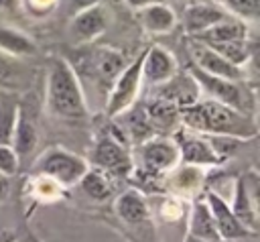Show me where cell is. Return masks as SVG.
I'll use <instances>...</instances> for the list:
<instances>
[{"label":"cell","instance_id":"6da1fadb","mask_svg":"<svg viewBox=\"0 0 260 242\" xmlns=\"http://www.w3.org/2000/svg\"><path fill=\"white\" fill-rule=\"evenodd\" d=\"M181 126L197 134L232 136L244 142L258 136L254 114L230 108L215 100H199L181 108Z\"/></svg>","mask_w":260,"mask_h":242},{"label":"cell","instance_id":"7a4b0ae2","mask_svg":"<svg viewBox=\"0 0 260 242\" xmlns=\"http://www.w3.org/2000/svg\"><path fill=\"white\" fill-rule=\"evenodd\" d=\"M47 106L61 120H81L87 116V102L81 79L65 57H51L47 71Z\"/></svg>","mask_w":260,"mask_h":242},{"label":"cell","instance_id":"3957f363","mask_svg":"<svg viewBox=\"0 0 260 242\" xmlns=\"http://www.w3.org/2000/svg\"><path fill=\"white\" fill-rule=\"evenodd\" d=\"M89 167L100 169L108 177H118V179L132 175L134 163L128 150V136L120 126L110 124L108 128H104V132L100 134V138L91 148Z\"/></svg>","mask_w":260,"mask_h":242},{"label":"cell","instance_id":"277c9868","mask_svg":"<svg viewBox=\"0 0 260 242\" xmlns=\"http://www.w3.org/2000/svg\"><path fill=\"white\" fill-rule=\"evenodd\" d=\"M87 169H89V163L83 157H79L67 148H61V146H51V148L43 150L37 157L35 165L30 167L32 175L49 177L61 189L77 185Z\"/></svg>","mask_w":260,"mask_h":242},{"label":"cell","instance_id":"5b68a950","mask_svg":"<svg viewBox=\"0 0 260 242\" xmlns=\"http://www.w3.org/2000/svg\"><path fill=\"white\" fill-rule=\"evenodd\" d=\"M181 163L179 146L173 136H150L148 140L140 142V165L132 169L134 177L156 181L169 171H173Z\"/></svg>","mask_w":260,"mask_h":242},{"label":"cell","instance_id":"8992f818","mask_svg":"<svg viewBox=\"0 0 260 242\" xmlns=\"http://www.w3.org/2000/svg\"><path fill=\"white\" fill-rule=\"evenodd\" d=\"M187 71L199 83L201 92H205L209 96V100H215V102H221L230 108L254 114V96L248 92L244 81H234V79H223V77H217V75H209V73L197 69L195 65H189Z\"/></svg>","mask_w":260,"mask_h":242},{"label":"cell","instance_id":"52a82bcc","mask_svg":"<svg viewBox=\"0 0 260 242\" xmlns=\"http://www.w3.org/2000/svg\"><path fill=\"white\" fill-rule=\"evenodd\" d=\"M142 57H144V51L138 53V57L130 65L126 63V67L118 73V77L110 85L108 98H106V114L110 118H118L120 114H124L128 108L136 104V98L142 85V77H140Z\"/></svg>","mask_w":260,"mask_h":242},{"label":"cell","instance_id":"ba28073f","mask_svg":"<svg viewBox=\"0 0 260 242\" xmlns=\"http://www.w3.org/2000/svg\"><path fill=\"white\" fill-rule=\"evenodd\" d=\"M106 28H108V12L102 4H95L89 8L77 10L69 20L67 33L77 47H83L93 43L98 37H102Z\"/></svg>","mask_w":260,"mask_h":242},{"label":"cell","instance_id":"9c48e42d","mask_svg":"<svg viewBox=\"0 0 260 242\" xmlns=\"http://www.w3.org/2000/svg\"><path fill=\"white\" fill-rule=\"evenodd\" d=\"M175 142L179 146V159L181 163L187 165H195V167H215L221 163V159L215 155V150L211 148L209 140L203 134L191 132L183 126H179L175 130Z\"/></svg>","mask_w":260,"mask_h":242},{"label":"cell","instance_id":"30bf717a","mask_svg":"<svg viewBox=\"0 0 260 242\" xmlns=\"http://www.w3.org/2000/svg\"><path fill=\"white\" fill-rule=\"evenodd\" d=\"M205 201L209 205V211L213 216V224H215V230H217V236L219 240H238V238H252V236H258V232H252L248 230L232 211L230 203L215 191H207L205 193Z\"/></svg>","mask_w":260,"mask_h":242},{"label":"cell","instance_id":"8fae6325","mask_svg":"<svg viewBox=\"0 0 260 242\" xmlns=\"http://www.w3.org/2000/svg\"><path fill=\"white\" fill-rule=\"evenodd\" d=\"M177 71H179L177 59L169 49H165L160 45H152L150 49H144V57H142V65H140L142 83L156 87V85L169 81Z\"/></svg>","mask_w":260,"mask_h":242},{"label":"cell","instance_id":"7c38bea8","mask_svg":"<svg viewBox=\"0 0 260 242\" xmlns=\"http://www.w3.org/2000/svg\"><path fill=\"white\" fill-rule=\"evenodd\" d=\"M191 55H193V65L209 75H217L223 79H234V81H244L246 73L244 67H238L230 63L225 57H221L215 49H211L205 43L193 41L191 43Z\"/></svg>","mask_w":260,"mask_h":242},{"label":"cell","instance_id":"4fadbf2b","mask_svg":"<svg viewBox=\"0 0 260 242\" xmlns=\"http://www.w3.org/2000/svg\"><path fill=\"white\" fill-rule=\"evenodd\" d=\"M256 175L252 173L250 177H238L234 185V197H232V211L234 216L252 232H258V211H256Z\"/></svg>","mask_w":260,"mask_h":242},{"label":"cell","instance_id":"5bb4252c","mask_svg":"<svg viewBox=\"0 0 260 242\" xmlns=\"http://www.w3.org/2000/svg\"><path fill=\"white\" fill-rule=\"evenodd\" d=\"M201 94L203 92H201L199 83L193 79V75L189 71H177L169 81L156 85V92H154L156 98H162L179 108H187V106L199 102Z\"/></svg>","mask_w":260,"mask_h":242},{"label":"cell","instance_id":"9a60e30c","mask_svg":"<svg viewBox=\"0 0 260 242\" xmlns=\"http://www.w3.org/2000/svg\"><path fill=\"white\" fill-rule=\"evenodd\" d=\"M228 18V12L217 6V4H209V2H191L185 12H183V28L187 35L197 37L199 33L207 31L209 26L217 24L219 20Z\"/></svg>","mask_w":260,"mask_h":242},{"label":"cell","instance_id":"2e32d148","mask_svg":"<svg viewBox=\"0 0 260 242\" xmlns=\"http://www.w3.org/2000/svg\"><path fill=\"white\" fill-rule=\"evenodd\" d=\"M136 20L150 35H167L177 26L175 10L169 4H165L162 0L138 8L136 10Z\"/></svg>","mask_w":260,"mask_h":242},{"label":"cell","instance_id":"e0dca14e","mask_svg":"<svg viewBox=\"0 0 260 242\" xmlns=\"http://www.w3.org/2000/svg\"><path fill=\"white\" fill-rule=\"evenodd\" d=\"M146 118L154 130V134L169 136V132H175L181 126V108L162 100V98H152L144 104Z\"/></svg>","mask_w":260,"mask_h":242},{"label":"cell","instance_id":"ac0fdd59","mask_svg":"<svg viewBox=\"0 0 260 242\" xmlns=\"http://www.w3.org/2000/svg\"><path fill=\"white\" fill-rule=\"evenodd\" d=\"M118 218L128 226H140L150 220V205L140 189H126L114 201Z\"/></svg>","mask_w":260,"mask_h":242},{"label":"cell","instance_id":"d6986e66","mask_svg":"<svg viewBox=\"0 0 260 242\" xmlns=\"http://www.w3.org/2000/svg\"><path fill=\"white\" fill-rule=\"evenodd\" d=\"M187 234L193 238H201V240H211V242H221L213 224V216L209 211V205L203 197L193 199L191 209H189V222H187Z\"/></svg>","mask_w":260,"mask_h":242},{"label":"cell","instance_id":"ffe728a7","mask_svg":"<svg viewBox=\"0 0 260 242\" xmlns=\"http://www.w3.org/2000/svg\"><path fill=\"white\" fill-rule=\"evenodd\" d=\"M39 144V126L35 122V118L28 116L26 108L20 106L18 110V120L14 126V134H12V148L18 155V159L28 157Z\"/></svg>","mask_w":260,"mask_h":242},{"label":"cell","instance_id":"44dd1931","mask_svg":"<svg viewBox=\"0 0 260 242\" xmlns=\"http://www.w3.org/2000/svg\"><path fill=\"white\" fill-rule=\"evenodd\" d=\"M169 175V187L175 191V195H199V189L205 179L203 167L179 163Z\"/></svg>","mask_w":260,"mask_h":242},{"label":"cell","instance_id":"7402d4cb","mask_svg":"<svg viewBox=\"0 0 260 242\" xmlns=\"http://www.w3.org/2000/svg\"><path fill=\"white\" fill-rule=\"evenodd\" d=\"M238 39H248V26L244 20L238 18H223L217 24L209 26L207 31L199 33L197 37H193V41L205 43V45H221L228 41H238Z\"/></svg>","mask_w":260,"mask_h":242},{"label":"cell","instance_id":"603a6c76","mask_svg":"<svg viewBox=\"0 0 260 242\" xmlns=\"http://www.w3.org/2000/svg\"><path fill=\"white\" fill-rule=\"evenodd\" d=\"M0 51L10 57H30L37 53L35 41L18 28L0 24Z\"/></svg>","mask_w":260,"mask_h":242},{"label":"cell","instance_id":"cb8c5ba5","mask_svg":"<svg viewBox=\"0 0 260 242\" xmlns=\"http://www.w3.org/2000/svg\"><path fill=\"white\" fill-rule=\"evenodd\" d=\"M79 185H81L83 193H85L89 199H93V201H106V199H110L112 193H114L112 177H108L104 171L93 169V167H89V169L83 173V177L79 179Z\"/></svg>","mask_w":260,"mask_h":242},{"label":"cell","instance_id":"d4e9b609","mask_svg":"<svg viewBox=\"0 0 260 242\" xmlns=\"http://www.w3.org/2000/svg\"><path fill=\"white\" fill-rule=\"evenodd\" d=\"M18 110L20 104L12 96H2L0 98V144H12V134L14 126L18 120Z\"/></svg>","mask_w":260,"mask_h":242},{"label":"cell","instance_id":"484cf974","mask_svg":"<svg viewBox=\"0 0 260 242\" xmlns=\"http://www.w3.org/2000/svg\"><path fill=\"white\" fill-rule=\"evenodd\" d=\"M16 59L0 51V89L14 92L24 83V67Z\"/></svg>","mask_w":260,"mask_h":242},{"label":"cell","instance_id":"4316f807","mask_svg":"<svg viewBox=\"0 0 260 242\" xmlns=\"http://www.w3.org/2000/svg\"><path fill=\"white\" fill-rule=\"evenodd\" d=\"M128 112V118H126V136L128 138H132V140H136V142H144V140H148L150 136H156L154 134V130H152V126H150V122H148V118H146V112H144V106H138V108H128L126 110ZM124 112V114H126Z\"/></svg>","mask_w":260,"mask_h":242},{"label":"cell","instance_id":"83f0119b","mask_svg":"<svg viewBox=\"0 0 260 242\" xmlns=\"http://www.w3.org/2000/svg\"><path fill=\"white\" fill-rule=\"evenodd\" d=\"M209 47L215 49L221 57H225L230 63H234V65H238V67H244V65L250 61V55H252V45L248 43V39L228 41V43L209 45Z\"/></svg>","mask_w":260,"mask_h":242},{"label":"cell","instance_id":"f1b7e54d","mask_svg":"<svg viewBox=\"0 0 260 242\" xmlns=\"http://www.w3.org/2000/svg\"><path fill=\"white\" fill-rule=\"evenodd\" d=\"M223 10L232 12L238 20H256L260 14V0H223Z\"/></svg>","mask_w":260,"mask_h":242},{"label":"cell","instance_id":"f546056e","mask_svg":"<svg viewBox=\"0 0 260 242\" xmlns=\"http://www.w3.org/2000/svg\"><path fill=\"white\" fill-rule=\"evenodd\" d=\"M20 169V159L14 153V148L10 144H0V173L6 177L16 175Z\"/></svg>","mask_w":260,"mask_h":242},{"label":"cell","instance_id":"4dcf8cb0","mask_svg":"<svg viewBox=\"0 0 260 242\" xmlns=\"http://www.w3.org/2000/svg\"><path fill=\"white\" fill-rule=\"evenodd\" d=\"M181 216H183V203H181L179 195L165 197L160 203V218L167 222H177Z\"/></svg>","mask_w":260,"mask_h":242},{"label":"cell","instance_id":"1f68e13d","mask_svg":"<svg viewBox=\"0 0 260 242\" xmlns=\"http://www.w3.org/2000/svg\"><path fill=\"white\" fill-rule=\"evenodd\" d=\"M26 2H28V10L35 14H47L57 4V0H26Z\"/></svg>","mask_w":260,"mask_h":242},{"label":"cell","instance_id":"d6a6232c","mask_svg":"<svg viewBox=\"0 0 260 242\" xmlns=\"http://www.w3.org/2000/svg\"><path fill=\"white\" fill-rule=\"evenodd\" d=\"M10 195V177L0 173V203H4Z\"/></svg>","mask_w":260,"mask_h":242},{"label":"cell","instance_id":"836d02e7","mask_svg":"<svg viewBox=\"0 0 260 242\" xmlns=\"http://www.w3.org/2000/svg\"><path fill=\"white\" fill-rule=\"evenodd\" d=\"M71 4H73V8H75V12H77V10H81V8H89V6L100 4V0H71Z\"/></svg>","mask_w":260,"mask_h":242},{"label":"cell","instance_id":"e575fe53","mask_svg":"<svg viewBox=\"0 0 260 242\" xmlns=\"http://www.w3.org/2000/svg\"><path fill=\"white\" fill-rule=\"evenodd\" d=\"M14 240H16V234L12 230L0 226V242H14Z\"/></svg>","mask_w":260,"mask_h":242},{"label":"cell","instance_id":"d590c367","mask_svg":"<svg viewBox=\"0 0 260 242\" xmlns=\"http://www.w3.org/2000/svg\"><path fill=\"white\" fill-rule=\"evenodd\" d=\"M130 8H134V10H138V8H142V6H146V4H152V2H158V0H124Z\"/></svg>","mask_w":260,"mask_h":242},{"label":"cell","instance_id":"8d00e7d4","mask_svg":"<svg viewBox=\"0 0 260 242\" xmlns=\"http://www.w3.org/2000/svg\"><path fill=\"white\" fill-rule=\"evenodd\" d=\"M16 2H18V0H0V10L10 12V10L16 8Z\"/></svg>","mask_w":260,"mask_h":242},{"label":"cell","instance_id":"74e56055","mask_svg":"<svg viewBox=\"0 0 260 242\" xmlns=\"http://www.w3.org/2000/svg\"><path fill=\"white\" fill-rule=\"evenodd\" d=\"M223 242H258V236H252V238H238V240H223Z\"/></svg>","mask_w":260,"mask_h":242},{"label":"cell","instance_id":"f35d334b","mask_svg":"<svg viewBox=\"0 0 260 242\" xmlns=\"http://www.w3.org/2000/svg\"><path fill=\"white\" fill-rule=\"evenodd\" d=\"M183 242H211V240H201V238H193V236H189V234H187Z\"/></svg>","mask_w":260,"mask_h":242},{"label":"cell","instance_id":"ab89813d","mask_svg":"<svg viewBox=\"0 0 260 242\" xmlns=\"http://www.w3.org/2000/svg\"><path fill=\"white\" fill-rule=\"evenodd\" d=\"M14 242H16V240H14Z\"/></svg>","mask_w":260,"mask_h":242},{"label":"cell","instance_id":"60d3db41","mask_svg":"<svg viewBox=\"0 0 260 242\" xmlns=\"http://www.w3.org/2000/svg\"><path fill=\"white\" fill-rule=\"evenodd\" d=\"M195 2H197V0H195Z\"/></svg>","mask_w":260,"mask_h":242}]
</instances>
